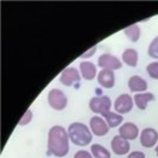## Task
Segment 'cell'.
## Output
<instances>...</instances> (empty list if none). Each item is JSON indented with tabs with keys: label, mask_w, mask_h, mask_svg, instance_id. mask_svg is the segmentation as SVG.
Returning a JSON list of instances; mask_svg holds the SVG:
<instances>
[{
	"label": "cell",
	"mask_w": 158,
	"mask_h": 158,
	"mask_svg": "<svg viewBox=\"0 0 158 158\" xmlns=\"http://www.w3.org/2000/svg\"><path fill=\"white\" fill-rule=\"evenodd\" d=\"M98 65L101 69H107V70H118L123 67L121 61L117 56L111 55V54H102L98 60Z\"/></svg>",
	"instance_id": "5b68a950"
},
{
	"label": "cell",
	"mask_w": 158,
	"mask_h": 158,
	"mask_svg": "<svg viewBox=\"0 0 158 158\" xmlns=\"http://www.w3.org/2000/svg\"><path fill=\"white\" fill-rule=\"evenodd\" d=\"M158 142V132L155 128L146 127L140 133V144L146 149H151Z\"/></svg>",
	"instance_id": "9c48e42d"
},
{
	"label": "cell",
	"mask_w": 158,
	"mask_h": 158,
	"mask_svg": "<svg viewBox=\"0 0 158 158\" xmlns=\"http://www.w3.org/2000/svg\"><path fill=\"white\" fill-rule=\"evenodd\" d=\"M146 71L151 79L158 80V62H152L146 67Z\"/></svg>",
	"instance_id": "44dd1931"
},
{
	"label": "cell",
	"mask_w": 158,
	"mask_h": 158,
	"mask_svg": "<svg viewBox=\"0 0 158 158\" xmlns=\"http://www.w3.org/2000/svg\"><path fill=\"white\" fill-rule=\"evenodd\" d=\"M148 55L152 57V58H156L158 60V36L155 37L153 40H151V43L149 44L148 48Z\"/></svg>",
	"instance_id": "ffe728a7"
},
{
	"label": "cell",
	"mask_w": 158,
	"mask_h": 158,
	"mask_svg": "<svg viewBox=\"0 0 158 158\" xmlns=\"http://www.w3.org/2000/svg\"><path fill=\"white\" fill-rule=\"evenodd\" d=\"M69 135L61 125H55L48 133V152L55 157H64L69 152Z\"/></svg>",
	"instance_id": "6da1fadb"
},
{
	"label": "cell",
	"mask_w": 158,
	"mask_h": 158,
	"mask_svg": "<svg viewBox=\"0 0 158 158\" xmlns=\"http://www.w3.org/2000/svg\"><path fill=\"white\" fill-rule=\"evenodd\" d=\"M153 100H155V95L152 93H138L133 98L135 105L140 111H145L148 107V103Z\"/></svg>",
	"instance_id": "9a60e30c"
},
{
	"label": "cell",
	"mask_w": 158,
	"mask_h": 158,
	"mask_svg": "<svg viewBox=\"0 0 158 158\" xmlns=\"http://www.w3.org/2000/svg\"><path fill=\"white\" fill-rule=\"evenodd\" d=\"M48 102L56 111H63L68 105V98L61 89L54 88L48 93Z\"/></svg>",
	"instance_id": "3957f363"
},
{
	"label": "cell",
	"mask_w": 158,
	"mask_h": 158,
	"mask_svg": "<svg viewBox=\"0 0 158 158\" xmlns=\"http://www.w3.org/2000/svg\"><path fill=\"white\" fill-rule=\"evenodd\" d=\"M81 75H80L79 70L74 67H69L67 69H64L60 76V81L63 83L64 86L67 87H70L74 83H79L80 80H81Z\"/></svg>",
	"instance_id": "ba28073f"
},
{
	"label": "cell",
	"mask_w": 158,
	"mask_h": 158,
	"mask_svg": "<svg viewBox=\"0 0 158 158\" xmlns=\"http://www.w3.org/2000/svg\"><path fill=\"white\" fill-rule=\"evenodd\" d=\"M127 158H145V153L142 151H133L127 156Z\"/></svg>",
	"instance_id": "cb8c5ba5"
},
{
	"label": "cell",
	"mask_w": 158,
	"mask_h": 158,
	"mask_svg": "<svg viewBox=\"0 0 158 158\" xmlns=\"http://www.w3.org/2000/svg\"><path fill=\"white\" fill-rule=\"evenodd\" d=\"M124 33L132 43H135V42L139 40L142 32H140V29H139V26L137 24H132V25H128L127 27L124 29Z\"/></svg>",
	"instance_id": "ac0fdd59"
},
{
	"label": "cell",
	"mask_w": 158,
	"mask_h": 158,
	"mask_svg": "<svg viewBox=\"0 0 158 158\" xmlns=\"http://www.w3.org/2000/svg\"><path fill=\"white\" fill-rule=\"evenodd\" d=\"M112 107V101L111 99L106 95H101V96H94L90 99L89 101V108L93 113L96 114H101L106 112H110Z\"/></svg>",
	"instance_id": "277c9868"
},
{
	"label": "cell",
	"mask_w": 158,
	"mask_h": 158,
	"mask_svg": "<svg viewBox=\"0 0 158 158\" xmlns=\"http://www.w3.org/2000/svg\"><path fill=\"white\" fill-rule=\"evenodd\" d=\"M80 70H81V76L85 80H94L96 76V65L89 61H83L80 63Z\"/></svg>",
	"instance_id": "5bb4252c"
},
{
	"label": "cell",
	"mask_w": 158,
	"mask_h": 158,
	"mask_svg": "<svg viewBox=\"0 0 158 158\" xmlns=\"http://www.w3.org/2000/svg\"><path fill=\"white\" fill-rule=\"evenodd\" d=\"M138 135H139V128L135 124L131 121L125 123L119 127V135L126 140H135Z\"/></svg>",
	"instance_id": "30bf717a"
},
{
	"label": "cell",
	"mask_w": 158,
	"mask_h": 158,
	"mask_svg": "<svg viewBox=\"0 0 158 158\" xmlns=\"http://www.w3.org/2000/svg\"><path fill=\"white\" fill-rule=\"evenodd\" d=\"M102 117L105 118V120H106L108 127H112V128L119 126V125L123 123V120H124L121 114H118V113H114V112H111V111L103 113Z\"/></svg>",
	"instance_id": "e0dca14e"
},
{
	"label": "cell",
	"mask_w": 158,
	"mask_h": 158,
	"mask_svg": "<svg viewBox=\"0 0 158 158\" xmlns=\"http://www.w3.org/2000/svg\"><path fill=\"white\" fill-rule=\"evenodd\" d=\"M74 158H93V156H92V153H89L88 151L80 150L74 155Z\"/></svg>",
	"instance_id": "603a6c76"
},
{
	"label": "cell",
	"mask_w": 158,
	"mask_h": 158,
	"mask_svg": "<svg viewBox=\"0 0 158 158\" xmlns=\"http://www.w3.org/2000/svg\"><path fill=\"white\" fill-rule=\"evenodd\" d=\"M98 82L99 85L103 88H113L115 83V75L113 70H107V69H101L98 74Z\"/></svg>",
	"instance_id": "7c38bea8"
},
{
	"label": "cell",
	"mask_w": 158,
	"mask_h": 158,
	"mask_svg": "<svg viewBox=\"0 0 158 158\" xmlns=\"http://www.w3.org/2000/svg\"><path fill=\"white\" fill-rule=\"evenodd\" d=\"M111 146H112L113 152H114L115 155H118V156L126 155L127 152H130V148H131L128 140L124 139V138L120 137V135L113 137V139H112V142H111Z\"/></svg>",
	"instance_id": "8fae6325"
},
{
	"label": "cell",
	"mask_w": 158,
	"mask_h": 158,
	"mask_svg": "<svg viewBox=\"0 0 158 158\" xmlns=\"http://www.w3.org/2000/svg\"><path fill=\"white\" fill-rule=\"evenodd\" d=\"M68 135L71 143L77 146H86L92 143L93 133L85 124L82 123H73L68 127Z\"/></svg>",
	"instance_id": "7a4b0ae2"
},
{
	"label": "cell",
	"mask_w": 158,
	"mask_h": 158,
	"mask_svg": "<svg viewBox=\"0 0 158 158\" xmlns=\"http://www.w3.org/2000/svg\"><path fill=\"white\" fill-rule=\"evenodd\" d=\"M96 49H98V48H96V45H94V47H92L90 49H89V50H88L87 52H85L83 55H81V57H82V58H87V57H90V56L93 55V54H95Z\"/></svg>",
	"instance_id": "d4e9b609"
},
{
	"label": "cell",
	"mask_w": 158,
	"mask_h": 158,
	"mask_svg": "<svg viewBox=\"0 0 158 158\" xmlns=\"http://www.w3.org/2000/svg\"><path fill=\"white\" fill-rule=\"evenodd\" d=\"M90 152L94 158H111V152L100 144H93L90 146Z\"/></svg>",
	"instance_id": "d6986e66"
},
{
	"label": "cell",
	"mask_w": 158,
	"mask_h": 158,
	"mask_svg": "<svg viewBox=\"0 0 158 158\" xmlns=\"http://www.w3.org/2000/svg\"><path fill=\"white\" fill-rule=\"evenodd\" d=\"M128 88L133 93H143L148 89V82L140 76L133 75L128 79Z\"/></svg>",
	"instance_id": "4fadbf2b"
},
{
	"label": "cell",
	"mask_w": 158,
	"mask_h": 158,
	"mask_svg": "<svg viewBox=\"0 0 158 158\" xmlns=\"http://www.w3.org/2000/svg\"><path fill=\"white\" fill-rule=\"evenodd\" d=\"M89 126H90V131L92 133H94V135L98 137H102L108 133L110 127L107 125L106 120L99 115H94L89 120Z\"/></svg>",
	"instance_id": "52a82bcc"
},
{
	"label": "cell",
	"mask_w": 158,
	"mask_h": 158,
	"mask_svg": "<svg viewBox=\"0 0 158 158\" xmlns=\"http://www.w3.org/2000/svg\"><path fill=\"white\" fill-rule=\"evenodd\" d=\"M32 119V111L31 110H27V111L25 112V114H24V117L20 119V121H19V125L20 126H25V125H27L30 121H31Z\"/></svg>",
	"instance_id": "7402d4cb"
},
{
	"label": "cell",
	"mask_w": 158,
	"mask_h": 158,
	"mask_svg": "<svg viewBox=\"0 0 158 158\" xmlns=\"http://www.w3.org/2000/svg\"><path fill=\"white\" fill-rule=\"evenodd\" d=\"M121 57H123V62L127 64L128 67H132V68L137 67V64H138V51L135 49H131V48L125 49L123 51Z\"/></svg>",
	"instance_id": "2e32d148"
},
{
	"label": "cell",
	"mask_w": 158,
	"mask_h": 158,
	"mask_svg": "<svg viewBox=\"0 0 158 158\" xmlns=\"http://www.w3.org/2000/svg\"><path fill=\"white\" fill-rule=\"evenodd\" d=\"M133 100L132 96L128 94H121L114 101V110L119 114H126L128 112L132 111L133 108Z\"/></svg>",
	"instance_id": "8992f818"
},
{
	"label": "cell",
	"mask_w": 158,
	"mask_h": 158,
	"mask_svg": "<svg viewBox=\"0 0 158 158\" xmlns=\"http://www.w3.org/2000/svg\"><path fill=\"white\" fill-rule=\"evenodd\" d=\"M156 153H157V156H158V145L156 146Z\"/></svg>",
	"instance_id": "484cf974"
}]
</instances>
